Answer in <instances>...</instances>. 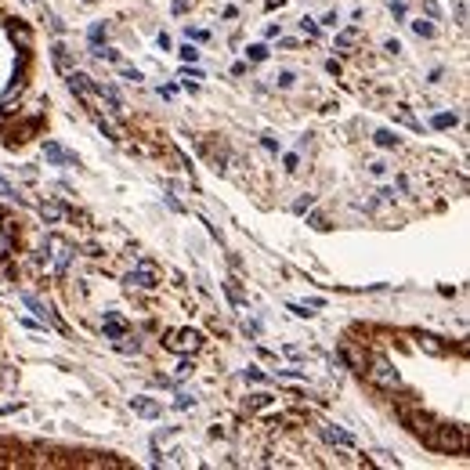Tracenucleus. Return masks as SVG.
Masks as SVG:
<instances>
[{
  "instance_id": "1",
  "label": "nucleus",
  "mask_w": 470,
  "mask_h": 470,
  "mask_svg": "<svg viewBox=\"0 0 470 470\" xmlns=\"http://www.w3.org/2000/svg\"><path fill=\"white\" fill-rule=\"evenodd\" d=\"M427 445H431V449H437V452H463V449H467L463 434H452L449 427H434Z\"/></svg>"
},
{
  "instance_id": "2",
  "label": "nucleus",
  "mask_w": 470,
  "mask_h": 470,
  "mask_svg": "<svg viewBox=\"0 0 470 470\" xmlns=\"http://www.w3.org/2000/svg\"><path fill=\"white\" fill-rule=\"evenodd\" d=\"M22 304H26V307H29V311H33L40 322H47V326H55L58 333H66V322H62V318H58V315H55V311H51V307H47V304H40L33 293H22Z\"/></svg>"
},
{
  "instance_id": "3",
  "label": "nucleus",
  "mask_w": 470,
  "mask_h": 470,
  "mask_svg": "<svg viewBox=\"0 0 470 470\" xmlns=\"http://www.w3.org/2000/svg\"><path fill=\"white\" fill-rule=\"evenodd\" d=\"M203 344V336L196 333V329H177L170 340H167V347L170 351H177V354H188V351H196Z\"/></svg>"
},
{
  "instance_id": "4",
  "label": "nucleus",
  "mask_w": 470,
  "mask_h": 470,
  "mask_svg": "<svg viewBox=\"0 0 470 470\" xmlns=\"http://www.w3.org/2000/svg\"><path fill=\"white\" fill-rule=\"evenodd\" d=\"M127 282H131V286H141V289H152V286L159 282L156 264H152V261H138V268L127 275Z\"/></svg>"
},
{
  "instance_id": "5",
  "label": "nucleus",
  "mask_w": 470,
  "mask_h": 470,
  "mask_svg": "<svg viewBox=\"0 0 470 470\" xmlns=\"http://www.w3.org/2000/svg\"><path fill=\"white\" fill-rule=\"evenodd\" d=\"M369 377H372V383H380V387H387V391H398V387H401V380H398V372H395L391 365H387L383 359H380L377 365L369 369Z\"/></svg>"
},
{
  "instance_id": "6",
  "label": "nucleus",
  "mask_w": 470,
  "mask_h": 470,
  "mask_svg": "<svg viewBox=\"0 0 470 470\" xmlns=\"http://www.w3.org/2000/svg\"><path fill=\"white\" fill-rule=\"evenodd\" d=\"M44 156H47V163H51V167H73L76 163V156L66 152L58 141H44Z\"/></svg>"
},
{
  "instance_id": "7",
  "label": "nucleus",
  "mask_w": 470,
  "mask_h": 470,
  "mask_svg": "<svg viewBox=\"0 0 470 470\" xmlns=\"http://www.w3.org/2000/svg\"><path fill=\"white\" fill-rule=\"evenodd\" d=\"M131 409L145 419H156V416H163V405L152 401V398H131Z\"/></svg>"
},
{
  "instance_id": "8",
  "label": "nucleus",
  "mask_w": 470,
  "mask_h": 470,
  "mask_svg": "<svg viewBox=\"0 0 470 470\" xmlns=\"http://www.w3.org/2000/svg\"><path fill=\"white\" fill-rule=\"evenodd\" d=\"M94 87H98V84H91V76H84V73H69V91L80 94V98H91Z\"/></svg>"
},
{
  "instance_id": "9",
  "label": "nucleus",
  "mask_w": 470,
  "mask_h": 470,
  "mask_svg": "<svg viewBox=\"0 0 470 470\" xmlns=\"http://www.w3.org/2000/svg\"><path fill=\"white\" fill-rule=\"evenodd\" d=\"M322 437H326V442H333V445H344V449H354V437H351L347 431H340V427H333V424H322Z\"/></svg>"
},
{
  "instance_id": "10",
  "label": "nucleus",
  "mask_w": 470,
  "mask_h": 470,
  "mask_svg": "<svg viewBox=\"0 0 470 470\" xmlns=\"http://www.w3.org/2000/svg\"><path fill=\"white\" fill-rule=\"evenodd\" d=\"M51 58H55L58 69H66V73L73 69V51H69L66 44H55V47H51Z\"/></svg>"
},
{
  "instance_id": "11",
  "label": "nucleus",
  "mask_w": 470,
  "mask_h": 470,
  "mask_svg": "<svg viewBox=\"0 0 470 470\" xmlns=\"http://www.w3.org/2000/svg\"><path fill=\"white\" fill-rule=\"evenodd\" d=\"M123 333H127V322H123L120 315H105V336L116 340V336H123Z\"/></svg>"
},
{
  "instance_id": "12",
  "label": "nucleus",
  "mask_w": 470,
  "mask_h": 470,
  "mask_svg": "<svg viewBox=\"0 0 470 470\" xmlns=\"http://www.w3.org/2000/svg\"><path fill=\"white\" fill-rule=\"evenodd\" d=\"M391 112H395V120H398V123L409 127V131H424V123H419V120H416V116H413V112L405 109V105H398V109H391Z\"/></svg>"
},
{
  "instance_id": "13",
  "label": "nucleus",
  "mask_w": 470,
  "mask_h": 470,
  "mask_svg": "<svg viewBox=\"0 0 470 470\" xmlns=\"http://www.w3.org/2000/svg\"><path fill=\"white\" fill-rule=\"evenodd\" d=\"M431 127H437V131H449V127H456V112H434Z\"/></svg>"
},
{
  "instance_id": "14",
  "label": "nucleus",
  "mask_w": 470,
  "mask_h": 470,
  "mask_svg": "<svg viewBox=\"0 0 470 470\" xmlns=\"http://www.w3.org/2000/svg\"><path fill=\"white\" fill-rule=\"evenodd\" d=\"M413 33H416L419 40H431V37H434V26H431V19H416V22H413Z\"/></svg>"
},
{
  "instance_id": "15",
  "label": "nucleus",
  "mask_w": 470,
  "mask_h": 470,
  "mask_svg": "<svg viewBox=\"0 0 470 470\" xmlns=\"http://www.w3.org/2000/svg\"><path fill=\"white\" fill-rule=\"evenodd\" d=\"M372 141H377L380 149H398V138L391 131H377V134H372Z\"/></svg>"
},
{
  "instance_id": "16",
  "label": "nucleus",
  "mask_w": 470,
  "mask_h": 470,
  "mask_svg": "<svg viewBox=\"0 0 470 470\" xmlns=\"http://www.w3.org/2000/svg\"><path fill=\"white\" fill-rule=\"evenodd\" d=\"M40 214H44V221H62V206L58 203H40Z\"/></svg>"
},
{
  "instance_id": "17",
  "label": "nucleus",
  "mask_w": 470,
  "mask_h": 470,
  "mask_svg": "<svg viewBox=\"0 0 470 470\" xmlns=\"http://www.w3.org/2000/svg\"><path fill=\"white\" fill-rule=\"evenodd\" d=\"M264 58H268V47H264V44L246 47V62H253V66H257V62H264Z\"/></svg>"
},
{
  "instance_id": "18",
  "label": "nucleus",
  "mask_w": 470,
  "mask_h": 470,
  "mask_svg": "<svg viewBox=\"0 0 470 470\" xmlns=\"http://www.w3.org/2000/svg\"><path fill=\"white\" fill-rule=\"evenodd\" d=\"M293 80H297L293 69H282V73H275V87H293Z\"/></svg>"
},
{
  "instance_id": "19",
  "label": "nucleus",
  "mask_w": 470,
  "mask_h": 470,
  "mask_svg": "<svg viewBox=\"0 0 470 470\" xmlns=\"http://www.w3.org/2000/svg\"><path fill=\"white\" fill-rule=\"evenodd\" d=\"M354 37H359V29H344V33L336 37V47H340V51H347V47L354 44Z\"/></svg>"
},
{
  "instance_id": "20",
  "label": "nucleus",
  "mask_w": 470,
  "mask_h": 470,
  "mask_svg": "<svg viewBox=\"0 0 470 470\" xmlns=\"http://www.w3.org/2000/svg\"><path fill=\"white\" fill-rule=\"evenodd\" d=\"M419 347H427L431 354H445V344H437L434 336H419Z\"/></svg>"
},
{
  "instance_id": "21",
  "label": "nucleus",
  "mask_w": 470,
  "mask_h": 470,
  "mask_svg": "<svg viewBox=\"0 0 470 470\" xmlns=\"http://www.w3.org/2000/svg\"><path fill=\"white\" fill-rule=\"evenodd\" d=\"M120 76L127 80V84H141V73L134 66H123V62H120Z\"/></svg>"
},
{
  "instance_id": "22",
  "label": "nucleus",
  "mask_w": 470,
  "mask_h": 470,
  "mask_svg": "<svg viewBox=\"0 0 470 470\" xmlns=\"http://www.w3.org/2000/svg\"><path fill=\"white\" fill-rule=\"evenodd\" d=\"M300 29L307 33V40H318V22L315 19H300Z\"/></svg>"
},
{
  "instance_id": "23",
  "label": "nucleus",
  "mask_w": 470,
  "mask_h": 470,
  "mask_svg": "<svg viewBox=\"0 0 470 470\" xmlns=\"http://www.w3.org/2000/svg\"><path fill=\"white\" fill-rule=\"evenodd\" d=\"M264 405H271V395H253V398H246V409H264Z\"/></svg>"
},
{
  "instance_id": "24",
  "label": "nucleus",
  "mask_w": 470,
  "mask_h": 470,
  "mask_svg": "<svg viewBox=\"0 0 470 470\" xmlns=\"http://www.w3.org/2000/svg\"><path fill=\"white\" fill-rule=\"evenodd\" d=\"M307 224H311V228H318V232H326V228H329V221L322 217V214H307Z\"/></svg>"
},
{
  "instance_id": "25",
  "label": "nucleus",
  "mask_w": 470,
  "mask_h": 470,
  "mask_svg": "<svg viewBox=\"0 0 470 470\" xmlns=\"http://www.w3.org/2000/svg\"><path fill=\"white\" fill-rule=\"evenodd\" d=\"M185 33H188V40H196V44H206V40H210V33H206V29H192V26H188Z\"/></svg>"
},
{
  "instance_id": "26",
  "label": "nucleus",
  "mask_w": 470,
  "mask_h": 470,
  "mask_svg": "<svg viewBox=\"0 0 470 470\" xmlns=\"http://www.w3.org/2000/svg\"><path fill=\"white\" fill-rule=\"evenodd\" d=\"M11 37L19 40L22 47H29V29H22V26H11Z\"/></svg>"
},
{
  "instance_id": "27",
  "label": "nucleus",
  "mask_w": 470,
  "mask_h": 470,
  "mask_svg": "<svg viewBox=\"0 0 470 470\" xmlns=\"http://www.w3.org/2000/svg\"><path fill=\"white\" fill-rule=\"evenodd\" d=\"M311 203H315V196H300V199L293 203V214H304V210H311Z\"/></svg>"
},
{
  "instance_id": "28",
  "label": "nucleus",
  "mask_w": 470,
  "mask_h": 470,
  "mask_svg": "<svg viewBox=\"0 0 470 470\" xmlns=\"http://www.w3.org/2000/svg\"><path fill=\"white\" fill-rule=\"evenodd\" d=\"M181 58H185V62H192V66H196V62H199V51H196V47H192V44H185V47H181Z\"/></svg>"
},
{
  "instance_id": "29",
  "label": "nucleus",
  "mask_w": 470,
  "mask_h": 470,
  "mask_svg": "<svg viewBox=\"0 0 470 470\" xmlns=\"http://www.w3.org/2000/svg\"><path fill=\"white\" fill-rule=\"evenodd\" d=\"M19 94H22V84H11V87L4 91V105H11L15 98H19Z\"/></svg>"
},
{
  "instance_id": "30",
  "label": "nucleus",
  "mask_w": 470,
  "mask_h": 470,
  "mask_svg": "<svg viewBox=\"0 0 470 470\" xmlns=\"http://www.w3.org/2000/svg\"><path fill=\"white\" fill-rule=\"evenodd\" d=\"M69 261H73V253H69V250H62V253H58V275H66Z\"/></svg>"
},
{
  "instance_id": "31",
  "label": "nucleus",
  "mask_w": 470,
  "mask_h": 470,
  "mask_svg": "<svg viewBox=\"0 0 470 470\" xmlns=\"http://www.w3.org/2000/svg\"><path fill=\"white\" fill-rule=\"evenodd\" d=\"M387 4H391V11H395V19L401 22V19H405V0H387Z\"/></svg>"
},
{
  "instance_id": "32",
  "label": "nucleus",
  "mask_w": 470,
  "mask_h": 470,
  "mask_svg": "<svg viewBox=\"0 0 470 470\" xmlns=\"http://www.w3.org/2000/svg\"><path fill=\"white\" fill-rule=\"evenodd\" d=\"M242 377H246V380H257V383H261V380H268V377H264V372L257 369V365H250L246 372H242Z\"/></svg>"
},
{
  "instance_id": "33",
  "label": "nucleus",
  "mask_w": 470,
  "mask_h": 470,
  "mask_svg": "<svg viewBox=\"0 0 470 470\" xmlns=\"http://www.w3.org/2000/svg\"><path fill=\"white\" fill-rule=\"evenodd\" d=\"M102 37H105V26L98 22V26H94V29H91V44H94V47H98V44H102Z\"/></svg>"
},
{
  "instance_id": "34",
  "label": "nucleus",
  "mask_w": 470,
  "mask_h": 470,
  "mask_svg": "<svg viewBox=\"0 0 470 470\" xmlns=\"http://www.w3.org/2000/svg\"><path fill=\"white\" fill-rule=\"evenodd\" d=\"M242 329H246L250 336H261V322H257V318H246V326H242Z\"/></svg>"
},
{
  "instance_id": "35",
  "label": "nucleus",
  "mask_w": 470,
  "mask_h": 470,
  "mask_svg": "<svg viewBox=\"0 0 470 470\" xmlns=\"http://www.w3.org/2000/svg\"><path fill=\"white\" fill-rule=\"evenodd\" d=\"M297 167H300V156H297V152H289V156H286V170H289V174H293Z\"/></svg>"
},
{
  "instance_id": "36",
  "label": "nucleus",
  "mask_w": 470,
  "mask_h": 470,
  "mask_svg": "<svg viewBox=\"0 0 470 470\" xmlns=\"http://www.w3.org/2000/svg\"><path fill=\"white\" fill-rule=\"evenodd\" d=\"M192 401H196V398H192V395H177V401H174V409H188Z\"/></svg>"
},
{
  "instance_id": "37",
  "label": "nucleus",
  "mask_w": 470,
  "mask_h": 470,
  "mask_svg": "<svg viewBox=\"0 0 470 470\" xmlns=\"http://www.w3.org/2000/svg\"><path fill=\"white\" fill-rule=\"evenodd\" d=\"M188 8H192V0H174V8H170V11H174V15H185Z\"/></svg>"
},
{
  "instance_id": "38",
  "label": "nucleus",
  "mask_w": 470,
  "mask_h": 470,
  "mask_svg": "<svg viewBox=\"0 0 470 470\" xmlns=\"http://www.w3.org/2000/svg\"><path fill=\"white\" fill-rule=\"evenodd\" d=\"M424 8H427V19H437V15H442L437 11V0H424Z\"/></svg>"
},
{
  "instance_id": "39",
  "label": "nucleus",
  "mask_w": 470,
  "mask_h": 470,
  "mask_svg": "<svg viewBox=\"0 0 470 470\" xmlns=\"http://www.w3.org/2000/svg\"><path fill=\"white\" fill-rule=\"evenodd\" d=\"M289 311H293V315H300V318H307V315H315V311H307L304 304H289Z\"/></svg>"
},
{
  "instance_id": "40",
  "label": "nucleus",
  "mask_w": 470,
  "mask_h": 470,
  "mask_svg": "<svg viewBox=\"0 0 470 470\" xmlns=\"http://www.w3.org/2000/svg\"><path fill=\"white\" fill-rule=\"evenodd\" d=\"M0 123H4V112H0Z\"/></svg>"
},
{
  "instance_id": "41",
  "label": "nucleus",
  "mask_w": 470,
  "mask_h": 470,
  "mask_svg": "<svg viewBox=\"0 0 470 470\" xmlns=\"http://www.w3.org/2000/svg\"><path fill=\"white\" fill-rule=\"evenodd\" d=\"M87 4H94V0H87Z\"/></svg>"
}]
</instances>
